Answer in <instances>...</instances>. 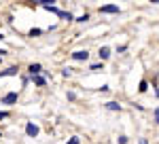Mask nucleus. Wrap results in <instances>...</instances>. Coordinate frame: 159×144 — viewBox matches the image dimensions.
<instances>
[{"label": "nucleus", "instance_id": "1", "mask_svg": "<svg viewBox=\"0 0 159 144\" xmlns=\"http://www.w3.org/2000/svg\"><path fill=\"white\" fill-rule=\"evenodd\" d=\"M25 133L34 138V136H36V133H38V127H36V125H34V123H28V125H25Z\"/></svg>", "mask_w": 159, "mask_h": 144}, {"label": "nucleus", "instance_id": "2", "mask_svg": "<svg viewBox=\"0 0 159 144\" xmlns=\"http://www.w3.org/2000/svg\"><path fill=\"white\" fill-rule=\"evenodd\" d=\"M100 13H119V7L117 4H106V7H102Z\"/></svg>", "mask_w": 159, "mask_h": 144}, {"label": "nucleus", "instance_id": "3", "mask_svg": "<svg viewBox=\"0 0 159 144\" xmlns=\"http://www.w3.org/2000/svg\"><path fill=\"white\" fill-rule=\"evenodd\" d=\"M87 55H89L87 51H74V53H72L74 60H87Z\"/></svg>", "mask_w": 159, "mask_h": 144}, {"label": "nucleus", "instance_id": "4", "mask_svg": "<svg viewBox=\"0 0 159 144\" xmlns=\"http://www.w3.org/2000/svg\"><path fill=\"white\" fill-rule=\"evenodd\" d=\"M15 100H17V93H7V96L2 97L4 104H11V102H15Z\"/></svg>", "mask_w": 159, "mask_h": 144}, {"label": "nucleus", "instance_id": "5", "mask_svg": "<svg viewBox=\"0 0 159 144\" xmlns=\"http://www.w3.org/2000/svg\"><path fill=\"white\" fill-rule=\"evenodd\" d=\"M108 55H110V49L108 47H102V49H100V57H102V60H106Z\"/></svg>", "mask_w": 159, "mask_h": 144}, {"label": "nucleus", "instance_id": "6", "mask_svg": "<svg viewBox=\"0 0 159 144\" xmlns=\"http://www.w3.org/2000/svg\"><path fill=\"white\" fill-rule=\"evenodd\" d=\"M30 72H32V76L38 74V72H40V66H38V64H32V66H30Z\"/></svg>", "mask_w": 159, "mask_h": 144}, {"label": "nucleus", "instance_id": "7", "mask_svg": "<svg viewBox=\"0 0 159 144\" xmlns=\"http://www.w3.org/2000/svg\"><path fill=\"white\" fill-rule=\"evenodd\" d=\"M106 106H108V110H119V104H117V102H108V104H106Z\"/></svg>", "mask_w": 159, "mask_h": 144}, {"label": "nucleus", "instance_id": "8", "mask_svg": "<svg viewBox=\"0 0 159 144\" xmlns=\"http://www.w3.org/2000/svg\"><path fill=\"white\" fill-rule=\"evenodd\" d=\"M34 83H36V85H45V79H43V76H36Z\"/></svg>", "mask_w": 159, "mask_h": 144}, {"label": "nucleus", "instance_id": "9", "mask_svg": "<svg viewBox=\"0 0 159 144\" xmlns=\"http://www.w3.org/2000/svg\"><path fill=\"white\" fill-rule=\"evenodd\" d=\"M2 74H17V70H15V68H9V70H4Z\"/></svg>", "mask_w": 159, "mask_h": 144}, {"label": "nucleus", "instance_id": "10", "mask_svg": "<svg viewBox=\"0 0 159 144\" xmlns=\"http://www.w3.org/2000/svg\"><path fill=\"white\" fill-rule=\"evenodd\" d=\"M68 144H79V138H72V140H70Z\"/></svg>", "mask_w": 159, "mask_h": 144}, {"label": "nucleus", "instance_id": "11", "mask_svg": "<svg viewBox=\"0 0 159 144\" xmlns=\"http://www.w3.org/2000/svg\"><path fill=\"white\" fill-rule=\"evenodd\" d=\"M155 119H157V123H159V110H155Z\"/></svg>", "mask_w": 159, "mask_h": 144}, {"label": "nucleus", "instance_id": "12", "mask_svg": "<svg viewBox=\"0 0 159 144\" xmlns=\"http://www.w3.org/2000/svg\"><path fill=\"white\" fill-rule=\"evenodd\" d=\"M140 144H147V140H140Z\"/></svg>", "mask_w": 159, "mask_h": 144}]
</instances>
